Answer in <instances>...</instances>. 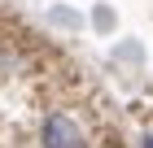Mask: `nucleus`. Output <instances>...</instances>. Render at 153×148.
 Returning a JSON list of instances; mask_svg holds the SVG:
<instances>
[{"label": "nucleus", "mask_w": 153, "mask_h": 148, "mask_svg": "<svg viewBox=\"0 0 153 148\" xmlns=\"http://www.w3.org/2000/svg\"><path fill=\"white\" fill-rule=\"evenodd\" d=\"M39 148H88V139L70 113H53L39 131Z\"/></svg>", "instance_id": "f257e3e1"}, {"label": "nucleus", "mask_w": 153, "mask_h": 148, "mask_svg": "<svg viewBox=\"0 0 153 148\" xmlns=\"http://www.w3.org/2000/svg\"><path fill=\"white\" fill-rule=\"evenodd\" d=\"M144 148H153V139H144Z\"/></svg>", "instance_id": "f03ea898"}]
</instances>
